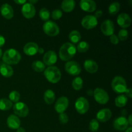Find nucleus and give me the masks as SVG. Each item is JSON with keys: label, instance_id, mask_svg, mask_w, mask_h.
<instances>
[{"label": "nucleus", "instance_id": "32", "mask_svg": "<svg viewBox=\"0 0 132 132\" xmlns=\"http://www.w3.org/2000/svg\"><path fill=\"white\" fill-rule=\"evenodd\" d=\"M39 15L40 18L42 19L44 21H49L50 18V13L49 12V10H48L46 8H43L40 10L39 13Z\"/></svg>", "mask_w": 132, "mask_h": 132}, {"label": "nucleus", "instance_id": "45", "mask_svg": "<svg viewBox=\"0 0 132 132\" xmlns=\"http://www.w3.org/2000/svg\"><path fill=\"white\" fill-rule=\"evenodd\" d=\"M17 132H26V130L23 128L19 127V128L17 129Z\"/></svg>", "mask_w": 132, "mask_h": 132}, {"label": "nucleus", "instance_id": "28", "mask_svg": "<svg viewBox=\"0 0 132 132\" xmlns=\"http://www.w3.org/2000/svg\"><path fill=\"white\" fill-rule=\"evenodd\" d=\"M69 39L72 41L73 43H78L81 39V35L80 32L77 30H72L69 34Z\"/></svg>", "mask_w": 132, "mask_h": 132}, {"label": "nucleus", "instance_id": "47", "mask_svg": "<svg viewBox=\"0 0 132 132\" xmlns=\"http://www.w3.org/2000/svg\"><path fill=\"white\" fill-rule=\"evenodd\" d=\"M44 52H45V51H44L43 48H39L38 51H37V52L39 53L40 54H43Z\"/></svg>", "mask_w": 132, "mask_h": 132}, {"label": "nucleus", "instance_id": "4", "mask_svg": "<svg viewBox=\"0 0 132 132\" xmlns=\"http://www.w3.org/2000/svg\"><path fill=\"white\" fill-rule=\"evenodd\" d=\"M112 88L117 94H123L127 90V84L125 79L121 76H116L112 81Z\"/></svg>", "mask_w": 132, "mask_h": 132}, {"label": "nucleus", "instance_id": "3", "mask_svg": "<svg viewBox=\"0 0 132 132\" xmlns=\"http://www.w3.org/2000/svg\"><path fill=\"white\" fill-rule=\"evenodd\" d=\"M44 75L46 79L53 84L57 83L61 78V72L60 70L55 66H51L46 68Z\"/></svg>", "mask_w": 132, "mask_h": 132}, {"label": "nucleus", "instance_id": "39", "mask_svg": "<svg viewBox=\"0 0 132 132\" xmlns=\"http://www.w3.org/2000/svg\"><path fill=\"white\" fill-rule=\"evenodd\" d=\"M110 41L113 45H117L119 43V39L118 37L116 35H115L114 34L110 36Z\"/></svg>", "mask_w": 132, "mask_h": 132}, {"label": "nucleus", "instance_id": "37", "mask_svg": "<svg viewBox=\"0 0 132 132\" xmlns=\"http://www.w3.org/2000/svg\"><path fill=\"white\" fill-rule=\"evenodd\" d=\"M62 15H63V12L59 9H55V10H53L52 12V18L55 20L59 19L62 17Z\"/></svg>", "mask_w": 132, "mask_h": 132}, {"label": "nucleus", "instance_id": "29", "mask_svg": "<svg viewBox=\"0 0 132 132\" xmlns=\"http://www.w3.org/2000/svg\"><path fill=\"white\" fill-rule=\"evenodd\" d=\"M32 69L37 72H42L45 70V65L41 61H35L32 64Z\"/></svg>", "mask_w": 132, "mask_h": 132}, {"label": "nucleus", "instance_id": "11", "mask_svg": "<svg viewBox=\"0 0 132 132\" xmlns=\"http://www.w3.org/2000/svg\"><path fill=\"white\" fill-rule=\"evenodd\" d=\"M98 24L97 19L93 15H87L82 18L81 24L86 29H92Z\"/></svg>", "mask_w": 132, "mask_h": 132}, {"label": "nucleus", "instance_id": "42", "mask_svg": "<svg viewBox=\"0 0 132 132\" xmlns=\"http://www.w3.org/2000/svg\"><path fill=\"white\" fill-rule=\"evenodd\" d=\"M5 43V39L2 35H0V48L1 47H2Z\"/></svg>", "mask_w": 132, "mask_h": 132}, {"label": "nucleus", "instance_id": "19", "mask_svg": "<svg viewBox=\"0 0 132 132\" xmlns=\"http://www.w3.org/2000/svg\"><path fill=\"white\" fill-rule=\"evenodd\" d=\"M6 124L9 128L12 130H17L20 127L21 121L15 115H10L6 120Z\"/></svg>", "mask_w": 132, "mask_h": 132}, {"label": "nucleus", "instance_id": "36", "mask_svg": "<svg viewBox=\"0 0 132 132\" xmlns=\"http://www.w3.org/2000/svg\"><path fill=\"white\" fill-rule=\"evenodd\" d=\"M118 38L119 39L122 41H126L128 37V32L125 29H121L119 30L118 34Z\"/></svg>", "mask_w": 132, "mask_h": 132}, {"label": "nucleus", "instance_id": "7", "mask_svg": "<svg viewBox=\"0 0 132 132\" xmlns=\"http://www.w3.org/2000/svg\"><path fill=\"white\" fill-rule=\"evenodd\" d=\"M90 104L89 102L84 97H80L76 100L75 103V108L80 114H85L88 111Z\"/></svg>", "mask_w": 132, "mask_h": 132}, {"label": "nucleus", "instance_id": "46", "mask_svg": "<svg viewBox=\"0 0 132 132\" xmlns=\"http://www.w3.org/2000/svg\"><path fill=\"white\" fill-rule=\"evenodd\" d=\"M87 94L88 95H90V96H92V95H94V91L92 90H88L87 91Z\"/></svg>", "mask_w": 132, "mask_h": 132}, {"label": "nucleus", "instance_id": "5", "mask_svg": "<svg viewBox=\"0 0 132 132\" xmlns=\"http://www.w3.org/2000/svg\"><path fill=\"white\" fill-rule=\"evenodd\" d=\"M43 30L46 35L51 37L57 36L60 31L57 24L52 21H47L45 22L43 25Z\"/></svg>", "mask_w": 132, "mask_h": 132}, {"label": "nucleus", "instance_id": "2", "mask_svg": "<svg viewBox=\"0 0 132 132\" xmlns=\"http://www.w3.org/2000/svg\"><path fill=\"white\" fill-rule=\"evenodd\" d=\"M3 61L5 64L12 65L17 64L21 59V55L20 53L14 48H10L6 50L2 55Z\"/></svg>", "mask_w": 132, "mask_h": 132}, {"label": "nucleus", "instance_id": "14", "mask_svg": "<svg viewBox=\"0 0 132 132\" xmlns=\"http://www.w3.org/2000/svg\"><path fill=\"white\" fill-rule=\"evenodd\" d=\"M57 61V56L56 53L53 50H49L45 53L43 58V63L45 64V65H47L48 67H51L55 64Z\"/></svg>", "mask_w": 132, "mask_h": 132}, {"label": "nucleus", "instance_id": "30", "mask_svg": "<svg viewBox=\"0 0 132 132\" xmlns=\"http://www.w3.org/2000/svg\"><path fill=\"white\" fill-rule=\"evenodd\" d=\"M121 8V5L118 2H113L108 7V12L110 15H116L119 12Z\"/></svg>", "mask_w": 132, "mask_h": 132}, {"label": "nucleus", "instance_id": "10", "mask_svg": "<svg viewBox=\"0 0 132 132\" xmlns=\"http://www.w3.org/2000/svg\"><path fill=\"white\" fill-rule=\"evenodd\" d=\"M68 104H69V101L68 98L64 96L61 97L55 102L54 108L55 111L60 114V113H64V112L68 108Z\"/></svg>", "mask_w": 132, "mask_h": 132}, {"label": "nucleus", "instance_id": "8", "mask_svg": "<svg viewBox=\"0 0 132 132\" xmlns=\"http://www.w3.org/2000/svg\"><path fill=\"white\" fill-rule=\"evenodd\" d=\"M13 111L16 116L20 117H25L29 113V108L25 103L23 102L15 103L13 107Z\"/></svg>", "mask_w": 132, "mask_h": 132}, {"label": "nucleus", "instance_id": "48", "mask_svg": "<svg viewBox=\"0 0 132 132\" xmlns=\"http://www.w3.org/2000/svg\"><path fill=\"white\" fill-rule=\"evenodd\" d=\"M37 0H30L29 1H28V3L30 4H32V5H34V4H36V3H37Z\"/></svg>", "mask_w": 132, "mask_h": 132}, {"label": "nucleus", "instance_id": "15", "mask_svg": "<svg viewBox=\"0 0 132 132\" xmlns=\"http://www.w3.org/2000/svg\"><path fill=\"white\" fill-rule=\"evenodd\" d=\"M128 125L127 119L123 116L119 117L113 121V128L118 131H125L128 128Z\"/></svg>", "mask_w": 132, "mask_h": 132}, {"label": "nucleus", "instance_id": "34", "mask_svg": "<svg viewBox=\"0 0 132 132\" xmlns=\"http://www.w3.org/2000/svg\"><path fill=\"white\" fill-rule=\"evenodd\" d=\"M9 100L12 103H18L19 102V99H20V94L18 92V91H15V90H14V91H12L10 93L9 95Z\"/></svg>", "mask_w": 132, "mask_h": 132}, {"label": "nucleus", "instance_id": "21", "mask_svg": "<svg viewBox=\"0 0 132 132\" xmlns=\"http://www.w3.org/2000/svg\"><path fill=\"white\" fill-rule=\"evenodd\" d=\"M39 46L37 44L34 42H30L26 44L23 48V52L24 54L27 55H36L38 51Z\"/></svg>", "mask_w": 132, "mask_h": 132}, {"label": "nucleus", "instance_id": "44", "mask_svg": "<svg viewBox=\"0 0 132 132\" xmlns=\"http://www.w3.org/2000/svg\"><path fill=\"white\" fill-rule=\"evenodd\" d=\"M127 121H128V125H130V126H132V122H131V114H130V116H129L128 119H127Z\"/></svg>", "mask_w": 132, "mask_h": 132}, {"label": "nucleus", "instance_id": "13", "mask_svg": "<svg viewBox=\"0 0 132 132\" xmlns=\"http://www.w3.org/2000/svg\"><path fill=\"white\" fill-rule=\"evenodd\" d=\"M21 12L24 18L27 19H30V18H34L36 15V8L33 5L29 3L28 2L26 3L22 6Z\"/></svg>", "mask_w": 132, "mask_h": 132}, {"label": "nucleus", "instance_id": "18", "mask_svg": "<svg viewBox=\"0 0 132 132\" xmlns=\"http://www.w3.org/2000/svg\"><path fill=\"white\" fill-rule=\"evenodd\" d=\"M112 116V111L108 108H104L97 112L96 115V118L98 121H100L101 122H105L109 121Z\"/></svg>", "mask_w": 132, "mask_h": 132}, {"label": "nucleus", "instance_id": "26", "mask_svg": "<svg viewBox=\"0 0 132 132\" xmlns=\"http://www.w3.org/2000/svg\"><path fill=\"white\" fill-rule=\"evenodd\" d=\"M128 103V97L124 94L119 95L115 99V104L119 108H122L125 106Z\"/></svg>", "mask_w": 132, "mask_h": 132}, {"label": "nucleus", "instance_id": "12", "mask_svg": "<svg viewBox=\"0 0 132 132\" xmlns=\"http://www.w3.org/2000/svg\"><path fill=\"white\" fill-rule=\"evenodd\" d=\"M101 30L102 33L105 36H112L114 33V23L110 19L104 20L101 25Z\"/></svg>", "mask_w": 132, "mask_h": 132}, {"label": "nucleus", "instance_id": "16", "mask_svg": "<svg viewBox=\"0 0 132 132\" xmlns=\"http://www.w3.org/2000/svg\"><path fill=\"white\" fill-rule=\"evenodd\" d=\"M117 23L121 28H127L130 27L131 23V19L130 15L126 13H122L118 15L117 19Z\"/></svg>", "mask_w": 132, "mask_h": 132}, {"label": "nucleus", "instance_id": "35", "mask_svg": "<svg viewBox=\"0 0 132 132\" xmlns=\"http://www.w3.org/2000/svg\"><path fill=\"white\" fill-rule=\"evenodd\" d=\"M99 121L96 119H94L91 120L89 124V129L90 131L92 132H96L99 130Z\"/></svg>", "mask_w": 132, "mask_h": 132}, {"label": "nucleus", "instance_id": "41", "mask_svg": "<svg viewBox=\"0 0 132 132\" xmlns=\"http://www.w3.org/2000/svg\"><path fill=\"white\" fill-rule=\"evenodd\" d=\"M103 12L101 10H97V11L95 12L94 16L97 19V18H101V17L103 15Z\"/></svg>", "mask_w": 132, "mask_h": 132}, {"label": "nucleus", "instance_id": "31", "mask_svg": "<svg viewBox=\"0 0 132 132\" xmlns=\"http://www.w3.org/2000/svg\"><path fill=\"white\" fill-rule=\"evenodd\" d=\"M72 87L75 90H81L83 86V80L81 77H77L72 81Z\"/></svg>", "mask_w": 132, "mask_h": 132}, {"label": "nucleus", "instance_id": "27", "mask_svg": "<svg viewBox=\"0 0 132 132\" xmlns=\"http://www.w3.org/2000/svg\"><path fill=\"white\" fill-rule=\"evenodd\" d=\"M12 103L9 99L2 98L0 99V110L2 111L9 110L12 107Z\"/></svg>", "mask_w": 132, "mask_h": 132}, {"label": "nucleus", "instance_id": "6", "mask_svg": "<svg viewBox=\"0 0 132 132\" xmlns=\"http://www.w3.org/2000/svg\"><path fill=\"white\" fill-rule=\"evenodd\" d=\"M94 97L96 102L101 104H106L109 101L108 93L101 88H97L94 90Z\"/></svg>", "mask_w": 132, "mask_h": 132}, {"label": "nucleus", "instance_id": "23", "mask_svg": "<svg viewBox=\"0 0 132 132\" xmlns=\"http://www.w3.org/2000/svg\"><path fill=\"white\" fill-rule=\"evenodd\" d=\"M0 73L4 77L9 78L14 74V70L9 64L3 63L0 65Z\"/></svg>", "mask_w": 132, "mask_h": 132}, {"label": "nucleus", "instance_id": "24", "mask_svg": "<svg viewBox=\"0 0 132 132\" xmlns=\"http://www.w3.org/2000/svg\"><path fill=\"white\" fill-rule=\"evenodd\" d=\"M76 6V2L73 0H64L61 3V9L65 12L73 11Z\"/></svg>", "mask_w": 132, "mask_h": 132}, {"label": "nucleus", "instance_id": "40", "mask_svg": "<svg viewBox=\"0 0 132 132\" xmlns=\"http://www.w3.org/2000/svg\"><path fill=\"white\" fill-rule=\"evenodd\" d=\"M125 93L126 94V95H126L127 97L131 98V97H132V90H131V88H127V90H126V92H125Z\"/></svg>", "mask_w": 132, "mask_h": 132}, {"label": "nucleus", "instance_id": "33", "mask_svg": "<svg viewBox=\"0 0 132 132\" xmlns=\"http://www.w3.org/2000/svg\"><path fill=\"white\" fill-rule=\"evenodd\" d=\"M89 48H90V45L87 42L81 41V42L79 43V44L77 45L76 50L80 53H85L88 50Z\"/></svg>", "mask_w": 132, "mask_h": 132}, {"label": "nucleus", "instance_id": "50", "mask_svg": "<svg viewBox=\"0 0 132 132\" xmlns=\"http://www.w3.org/2000/svg\"><path fill=\"white\" fill-rule=\"evenodd\" d=\"M2 55H3V52H2V50H1V49L0 48V59H1V58L2 57Z\"/></svg>", "mask_w": 132, "mask_h": 132}, {"label": "nucleus", "instance_id": "38", "mask_svg": "<svg viewBox=\"0 0 132 132\" xmlns=\"http://www.w3.org/2000/svg\"><path fill=\"white\" fill-rule=\"evenodd\" d=\"M59 121L62 125H65L68 122V116L67 113H62L59 115Z\"/></svg>", "mask_w": 132, "mask_h": 132}, {"label": "nucleus", "instance_id": "20", "mask_svg": "<svg viewBox=\"0 0 132 132\" xmlns=\"http://www.w3.org/2000/svg\"><path fill=\"white\" fill-rule=\"evenodd\" d=\"M0 12L3 18L5 19H10L14 16V10L9 4L5 3L1 5Z\"/></svg>", "mask_w": 132, "mask_h": 132}, {"label": "nucleus", "instance_id": "25", "mask_svg": "<svg viewBox=\"0 0 132 132\" xmlns=\"http://www.w3.org/2000/svg\"><path fill=\"white\" fill-rule=\"evenodd\" d=\"M55 95L54 91L52 90H47L44 93V100L46 104H51L55 101Z\"/></svg>", "mask_w": 132, "mask_h": 132}, {"label": "nucleus", "instance_id": "1", "mask_svg": "<svg viewBox=\"0 0 132 132\" xmlns=\"http://www.w3.org/2000/svg\"><path fill=\"white\" fill-rule=\"evenodd\" d=\"M76 47L73 44L71 43H66L63 44L59 49V57L62 61H69L76 55Z\"/></svg>", "mask_w": 132, "mask_h": 132}, {"label": "nucleus", "instance_id": "49", "mask_svg": "<svg viewBox=\"0 0 132 132\" xmlns=\"http://www.w3.org/2000/svg\"><path fill=\"white\" fill-rule=\"evenodd\" d=\"M125 132H132L131 126H130V127L128 128L126 130V131H125Z\"/></svg>", "mask_w": 132, "mask_h": 132}, {"label": "nucleus", "instance_id": "17", "mask_svg": "<svg viewBox=\"0 0 132 132\" xmlns=\"http://www.w3.org/2000/svg\"><path fill=\"white\" fill-rule=\"evenodd\" d=\"M81 9L87 12H93L96 10V3L93 0H81L79 3Z\"/></svg>", "mask_w": 132, "mask_h": 132}, {"label": "nucleus", "instance_id": "43", "mask_svg": "<svg viewBox=\"0 0 132 132\" xmlns=\"http://www.w3.org/2000/svg\"><path fill=\"white\" fill-rule=\"evenodd\" d=\"M14 2L15 3H17L18 5H24V3H27V1L26 0H14Z\"/></svg>", "mask_w": 132, "mask_h": 132}, {"label": "nucleus", "instance_id": "9", "mask_svg": "<svg viewBox=\"0 0 132 132\" xmlns=\"http://www.w3.org/2000/svg\"><path fill=\"white\" fill-rule=\"evenodd\" d=\"M64 69L66 72L72 76H77L80 74L81 72V67L78 63L74 61L67 62L64 65Z\"/></svg>", "mask_w": 132, "mask_h": 132}, {"label": "nucleus", "instance_id": "22", "mask_svg": "<svg viewBox=\"0 0 132 132\" xmlns=\"http://www.w3.org/2000/svg\"><path fill=\"white\" fill-rule=\"evenodd\" d=\"M84 68L88 73H94L97 72L99 67L95 61L92 59H87L84 62Z\"/></svg>", "mask_w": 132, "mask_h": 132}]
</instances>
